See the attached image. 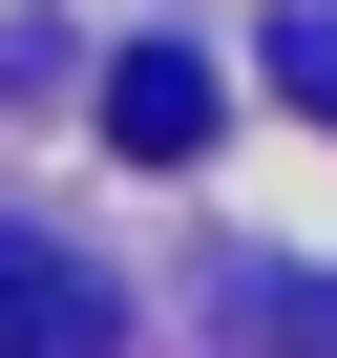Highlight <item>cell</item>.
<instances>
[{"instance_id": "6da1fadb", "label": "cell", "mask_w": 337, "mask_h": 358, "mask_svg": "<svg viewBox=\"0 0 337 358\" xmlns=\"http://www.w3.org/2000/svg\"><path fill=\"white\" fill-rule=\"evenodd\" d=\"M0 358H127V295H106V253H64V232H0Z\"/></svg>"}, {"instance_id": "7a4b0ae2", "label": "cell", "mask_w": 337, "mask_h": 358, "mask_svg": "<svg viewBox=\"0 0 337 358\" xmlns=\"http://www.w3.org/2000/svg\"><path fill=\"white\" fill-rule=\"evenodd\" d=\"M106 148H127V169H190V148H211V64H190V43H127V64H106Z\"/></svg>"}, {"instance_id": "3957f363", "label": "cell", "mask_w": 337, "mask_h": 358, "mask_svg": "<svg viewBox=\"0 0 337 358\" xmlns=\"http://www.w3.org/2000/svg\"><path fill=\"white\" fill-rule=\"evenodd\" d=\"M274 85H295V106L337 127V22H316V0H295V22H274Z\"/></svg>"}, {"instance_id": "277c9868", "label": "cell", "mask_w": 337, "mask_h": 358, "mask_svg": "<svg viewBox=\"0 0 337 358\" xmlns=\"http://www.w3.org/2000/svg\"><path fill=\"white\" fill-rule=\"evenodd\" d=\"M274 358H337V274H295V295H274Z\"/></svg>"}]
</instances>
